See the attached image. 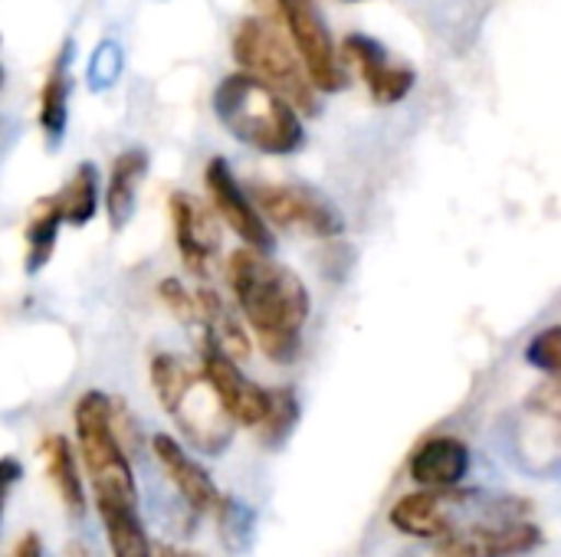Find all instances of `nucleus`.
<instances>
[{"mask_svg":"<svg viewBox=\"0 0 561 557\" xmlns=\"http://www.w3.org/2000/svg\"><path fill=\"white\" fill-rule=\"evenodd\" d=\"M227 282L266 358L289 364L299 355L309 318L306 282L256 246L237 250L227 259Z\"/></svg>","mask_w":561,"mask_h":557,"instance_id":"obj_1","label":"nucleus"},{"mask_svg":"<svg viewBox=\"0 0 561 557\" xmlns=\"http://www.w3.org/2000/svg\"><path fill=\"white\" fill-rule=\"evenodd\" d=\"M72 423H76L79 460L89 476V492L99 509V519L105 522L115 515L138 512L135 469L115 423V404L105 394L89 391L79 397L72 410Z\"/></svg>","mask_w":561,"mask_h":557,"instance_id":"obj_2","label":"nucleus"},{"mask_svg":"<svg viewBox=\"0 0 561 557\" xmlns=\"http://www.w3.org/2000/svg\"><path fill=\"white\" fill-rule=\"evenodd\" d=\"M151 387L181 430V437L201 453H224L233 440L237 420L227 414L220 394L207 381L204 368L187 364L178 355H154L151 358Z\"/></svg>","mask_w":561,"mask_h":557,"instance_id":"obj_3","label":"nucleus"},{"mask_svg":"<svg viewBox=\"0 0 561 557\" xmlns=\"http://www.w3.org/2000/svg\"><path fill=\"white\" fill-rule=\"evenodd\" d=\"M214 112L233 138L263 154H293L302 144L296 105L250 72H233L217 85Z\"/></svg>","mask_w":561,"mask_h":557,"instance_id":"obj_4","label":"nucleus"},{"mask_svg":"<svg viewBox=\"0 0 561 557\" xmlns=\"http://www.w3.org/2000/svg\"><path fill=\"white\" fill-rule=\"evenodd\" d=\"M233 59L243 66V72L270 82L279 89L296 108L316 112V82L296 53L289 49L286 36L270 16H247L233 30Z\"/></svg>","mask_w":561,"mask_h":557,"instance_id":"obj_5","label":"nucleus"},{"mask_svg":"<svg viewBox=\"0 0 561 557\" xmlns=\"http://www.w3.org/2000/svg\"><path fill=\"white\" fill-rule=\"evenodd\" d=\"M276 10H279V20L289 30L293 46L302 56L316 89L339 92L345 85V69H342L335 39H332L329 23L319 13L316 0H276Z\"/></svg>","mask_w":561,"mask_h":557,"instance_id":"obj_6","label":"nucleus"},{"mask_svg":"<svg viewBox=\"0 0 561 557\" xmlns=\"http://www.w3.org/2000/svg\"><path fill=\"white\" fill-rule=\"evenodd\" d=\"M253 200L276 227H293L316 236H339L345 230L339 207L325 194L302 184H260L253 190Z\"/></svg>","mask_w":561,"mask_h":557,"instance_id":"obj_7","label":"nucleus"},{"mask_svg":"<svg viewBox=\"0 0 561 557\" xmlns=\"http://www.w3.org/2000/svg\"><path fill=\"white\" fill-rule=\"evenodd\" d=\"M201 368L207 374V381L214 384V391L220 394L227 414L237 420V427H250V430H260L273 410V391H263L256 381H250L237 358L230 351H224L214 338L204 335V345H201Z\"/></svg>","mask_w":561,"mask_h":557,"instance_id":"obj_8","label":"nucleus"},{"mask_svg":"<svg viewBox=\"0 0 561 557\" xmlns=\"http://www.w3.org/2000/svg\"><path fill=\"white\" fill-rule=\"evenodd\" d=\"M204 184H207V194H210V204L214 210L220 213V220L247 243V246H256V250H273V233L266 227V217L263 210L256 207V200H250L237 177L230 174L227 161L224 158H210L207 171H204Z\"/></svg>","mask_w":561,"mask_h":557,"instance_id":"obj_9","label":"nucleus"},{"mask_svg":"<svg viewBox=\"0 0 561 557\" xmlns=\"http://www.w3.org/2000/svg\"><path fill=\"white\" fill-rule=\"evenodd\" d=\"M151 450H154V460H158V466L164 469V476H168V483L178 489V496L194 509V512H201V515H220L224 509H227V502L230 499H224L220 496V489H217V483L210 479V473L174 440V437H168V433H158L154 440H151Z\"/></svg>","mask_w":561,"mask_h":557,"instance_id":"obj_10","label":"nucleus"},{"mask_svg":"<svg viewBox=\"0 0 561 557\" xmlns=\"http://www.w3.org/2000/svg\"><path fill=\"white\" fill-rule=\"evenodd\" d=\"M539 545L542 532L533 522H503L447 535L437 542L434 557H523L533 555Z\"/></svg>","mask_w":561,"mask_h":557,"instance_id":"obj_11","label":"nucleus"},{"mask_svg":"<svg viewBox=\"0 0 561 557\" xmlns=\"http://www.w3.org/2000/svg\"><path fill=\"white\" fill-rule=\"evenodd\" d=\"M342 49H345L348 62L358 69V76L365 79V85L371 89L375 102L394 105L414 89V69L401 66V62H391L388 49L378 39L355 33V36H348L342 43Z\"/></svg>","mask_w":561,"mask_h":557,"instance_id":"obj_12","label":"nucleus"},{"mask_svg":"<svg viewBox=\"0 0 561 557\" xmlns=\"http://www.w3.org/2000/svg\"><path fill=\"white\" fill-rule=\"evenodd\" d=\"M217 210L210 213V207H204L197 197L191 194H171V220H174V236H178V250L181 259L194 269V272H207L214 253L220 250V223H217Z\"/></svg>","mask_w":561,"mask_h":557,"instance_id":"obj_13","label":"nucleus"},{"mask_svg":"<svg viewBox=\"0 0 561 557\" xmlns=\"http://www.w3.org/2000/svg\"><path fill=\"white\" fill-rule=\"evenodd\" d=\"M470 473V446L457 437H431L411 456V479L417 489L454 492Z\"/></svg>","mask_w":561,"mask_h":557,"instance_id":"obj_14","label":"nucleus"},{"mask_svg":"<svg viewBox=\"0 0 561 557\" xmlns=\"http://www.w3.org/2000/svg\"><path fill=\"white\" fill-rule=\"evenodd\" d=\"M444 496L447 492H434V489L408 492L391 506L388 522L408 538L444 542L447 535H454V522H450V512L444 509Z\"/></svg>","mask_w":561,"mask_h":557,"instance_id":"obj_15","label":"nucleus"},{"mask_svg":"<svg viewBox=\"0 0 561 557\" xmlns=\"http://www.w3.org/2000/svg\"><path fill=\"white\" fill-rule=\"evenodd\" d=\"M145 174H148V154L145 151L131 148V151H122L115 158L108 184H105V213H108L112 230H122L131 220Z\"/></svg>","mask_w":561,"mask_h":557,"instance_id":"obj_16","label":"nucleus"},{"mask_svg":"<svg viewBox=\"0 0 561 557\" xmlns=\"http://www.w3.org/2000/svg\"><path fill=\"white\" fill-rule=\"evenodd\" d=\"M43 463H46V476L59 496V502L66 506V512L72 519H82L85 512V489L79 479V460L72 453V443L66 437H46L43 440Z\"/></svg>","mask_w":561,"mask_h":557,"instance_id":"obj_17","label":"nucleus"},{"mask_svg":"<svg viewBox=\"0 0 561 557\" xmlns=\"http://www.w3.org/2000/svg\"><path fill=\"white\" fill-rule=\"evenodd\" d=\"M69 49L72 46L66 43L62 53H59V59H56V66H53V72H49V79H46V85H43L39 125H43V131H46V138H49L53 148L62 141L66 118H69V112H66V105H69Z\"/></svg>","mask_w":561,"mask_h":557,"instance_id":"obj_18","label":"nucleus"},{"mask_svg":"<svg viewBox=\"0 0 561 557\" xmlns=\"http://www.w3.org/2000/svg\"><path fill=\"white\" fill-rule=\"evenodd\" d=\"M56 204L72 227H85L95 217L99 207V174L92 164H79V171L69 177V184L56 194Z\"/></svg>","mask_w":561,"mask_h":557,"instance_id":"obj_19","label":"nucleus"},{"mask_svg":"<svg viewBox=\"0 0 561 557\" xmlns=\"http://www.w3.org/2000/svg\"><path fill=\"white\" fill-rule=\"evenodd\" d=\"M62 220H66V217H62L56 197H46V200L36 207V213H33V220H30V227H26V263H30V272L43 269V263L53 256V250H56V233H59V223H62Z\"/></svg>","mask_w":561,"mask_h":557,"instance_id":"obj_20","label":"nucleus"},{"mask_svg":"<svg viewBox=\"0 0 561 557\" xmlns=\"http://www.w3.org/2000/svg\"><path fill=\"white\" fill-rule=\"evenodd\" d=\"M102 529H105V538H108V552H112V557H158L154 555V548H151V542H148V532H145L138 512L105 519Z\"/></svg>","mask_w":561,"mask_h":557,"instance_id":"obj_21","label":"nucleus"},{"mask_svg":"<svg viewBox=\"0 0 561 557\" xmlns=\"http://www.w3.org/2000/svg\"><path fill=\"white\" fill-rule=\"evenodd\" d=\"M296 417H299V407H296L293 391H273V410H270L266 423L260 427V440H266V443L286 440L293 423H296Z\"/></svg>","mask_w":561,"mask_h":557,"instance_id":"obj_22","label":"nucleus"},{"mask_svg":"<svg viewBox=\"0 0 561 557\" xmlns=\"http://www.w3.org/2000/svg\"><path fill=\"white\" fill-rule=\"evenodd\" d=\"M526 361L546 374H561V325H552V328H542L529 348H526Z\"/></svg>","mask_w":561,"mask_h":557,"instance_id":"obj_23","label":"nucleus"},{"mask_svg":"<svg viewBox=\"0 0 561 557\" xmlns=\"http://www.w3.org/2000/svg\"><path fill=\"white\" fill-rule=\"evenodd\" d=\"M122 76V46L115 39H105L95 46L92 59H89V82L92 89H108L115 79Z\"/></svg>","mask_w":561,"mask_h":557,"instance_id":"obj_24","label":"nucleus"},{"mask_svg":"<svg viewBox=\"0 0 561 557\" xmlns=\"http://www.w3.org/2000/svg\"><path fill=\"white\" fill-rule=\"evenodd\" d=\"M529 407H533L539 417L552 420L561 433V374H549V381H546V384H539V387L533 391Z\"/></svg>","mask_w":561,"mask_h":557,"instance_id":"obj_25","label":"nucleus"},{"mask_svg":"<svg viewBox=\"0 0 561 557\" xmlns=\"http://www.w3.org/2000/svg\"><path fill=\"white\" fill-rule=\"evenodd\" d=\"M10 557H43V548H39V535H23L20 542H16V548L10 552Z\"/></svg>","mask_w":561,"mask_h":557,"instance_id":"obj_26","label":"nucleus"},{"mask_svg":"<svg viewBox=\"0 0 561 557\" xmlns=\"http://www.w3.org/2000/svg\"><path fill=\"white\" fill-rule=\"evenodd\" d=\"M158 557H204L197 555V552H187V548H178V545H158Z\"/></svg>","mask_w":561,"mask_h":557,"instance_id":"obj_27","label":"nucleus"}]
</instances>
